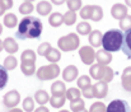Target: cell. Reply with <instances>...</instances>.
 I'll list each match as a JSON object with an SVG mask.
<instances>
[{
    "instance_id": "obj_17",
    "label": "cell",
    "mask_w": 131,
    "mask_h": 112,
    "mask_svg": "<svg viewBox=\"0 0 131 112\" xmlns=\"http://www.w3.org/2000/svg\"><path fill=\"white\" fill-rule=\"evenodd\" d=\"M124 54L131 59V29L124 32V45H122Z\"/></svg>"
},
{
    "instance_id": "obj_39",
    "label": "cell",
    "mask_w": 131,
    "mask_h": 112,
    "mask_svg": "<svg viewBox=\"0 0 131 112\" xmlns=\"http://www.w3.org/2000/svg\"><path fill=\"white\" fill-rule=\"evenodd\" d=\"M51 48H52V46H51V43H50V42H42V43L38 46L37 52H38V55H40V56H46V54H47Z\"/></svg>"
},
{
    "instance_id": "obj_10",
    "label": "cell",
    "mask_w": 131,
    "mask_h": 112,
    "mask_svg": "<svg viewBox=\"0 0 131 112\" xmlns=\"http://www.w3.org/2000/svg\"><path fill=\"white\" fill-rule=\"evenodd\" d=\"M93 93H94V98H98V99L106 98L107 93H108V83L102 82V80L94 83L93 84Z\"/></svg>"
},
{
    "instance_id": "obj_15",
    "label": "cell",
    "mask_w": 131,
    "mask_h": 112,
    "mask_svg": "<svg viewBox=\"0 0 131 112\" xmlns=\"http://www.w3.org/2000/svg\"><path fill=\"white\" fill-rule=\"evenodd\" d=\"M121 84L126 92H131V66L124 69L121 74Z\"/></svg>"
},
{
    "instance_id": "obj_40",
    "label": "cell",
    "mask_w": 131,
    "mask_h": 112,
    "mask_svg": "<svg viewBox=\"0 0 131 112\" xmlns=\"http://www.w3.org/2000/svg\"><path fill=\"white\" fill-rule=\"evenodd\" d=\"M13 8V0H0V13L5 15V12Z\"/></svg>"
},
{
    "instance_id": "obj_18",
    "label": "cell",
    "mask_w": 131,
    "mask_h": 112,
    "mask_svg": "<svg viewBox=\"0 0 131 112\" xmlns=\"http://www.w3.org/2000/svg\"><path fill=\"white\" fill-rule=\"evenodd\" d=\"M17 65H18V60H17V57L13 56V55H9V56H6V57L4 59V61H3V64H1V68L5 69L6 72H9V70L15 69Z\"/></svg>"
},
{
    "instance_id": "obj_41",
    "label": "cell",
    "mask_w": 131,
    "mask_h": 112,
    "mask_svg": "<svg viewBox=\"0 0 131 112\" xmlns=\"http://www.w3.org/2000/svg\"><path fill=\"white\" fill-rule=\"evenodd\" d=\"M82 94H83V97H84V98H88V99L94 98V93H93V84H92L90 87L85 88V89H83V90H82Z\"/></svg>"
},
{
    "instance_id": "obj_24",
    "label": "cell",
    "mask_w": 131,
    "mask_h": 112,
    "mask_svg": "<svg viewBox=\"0 0 131 112\" xmlns=\"http://www.w3.org/2000/svg\"><path fill=\"white\" fill-rule=\"evenodd\" d=\"M45 57H46L47 61H50L51 64H57V61H60V59H61V52H60V50L52 47V48L46 54Z\"/></svg>"
},
{
    "instance_id": "obj_11",
    "label": "cell",
    "mask_w": 131,
    "mask_h": 112,
    "mask_svg": "<svg viewBox=\"0 0 131 112\" xmlns=\"http://www.w3.org/2000/svg\"><path fill=\"white\" fill-rule=\"evenodd\" d=\"M1 48L4 51H6L8 54H15L18 51V48H19V45H18V42L13 37H8V38H4L3 39Z\"/></svg>"
},
{
    "instance_id": "obj_5",
    "label": "cell",
    "mask_w": 131,
    "mask_h": 112,
    "mask_svg": "<svg viewBox=\"0 0 131 112\" xmlns=\"http://www.w3.org/2000/svg\"><path fill=\"white\" fill-rule=\"evenodd\" d=\"M60 74V66L57 64H48V65H43L41 68H38V70L36 72V75L40 80H52L56 79Z\"/></svg>"
},
{
    "instance_id": "obj_16",
    "label": "cell",
    "mask_w": 131,
    "mask_h": 112,
    "mask_svg": "<svg viewBox=\"0 0 131 112\" xmlns=\"http://www.w3.org/2000/svg\"><path fill=\"white\" fill-rule=\"evenodd\" d=\"M66 87L65 83L61 80H56L51 84V93L52 96H60V94H66Z\"/></svg>"
},
{
    "instance_id": "obj_47",
    "label": "cell",
    "mask_w": 131,
    "mask_h": 112,
    "mask_svg": "<svg viewBox=\"0 0 131 112\" xmlns=\"http://www.w3.org/2000/svg\"><path fill=\"white\" fill-rule=\"evenodd\" d=\"M59 112H69V110H61V111H59Z\"/></svg>"
},
{
    "instance_id": "obj_4",
    "label": "cell",
    "mask_w": 131,
    "mask_h": 112,
    "mask_svg": "<svg viewBox=\"0 0 131 112\" xmlns=\"http://www.w3.org/2000/svg\"><path fill=\"white\" fill-rule=\"evenodd\" d=\"M79 43H80V39H79V36L77 33H69L66 36L60 37L57 41L59 50H61L64 52L75 51L79 47Z\"/></svg>"
},
{
    "instance_id": "obj_23",
    "label": "cell",
    "mask_w": 131,
    "mask_h": 112,
    "mask_svg": "<svg viewBox=\"0 0 131 112\" xmlns=\"http://www.w3.org/2000/svg\"><path fill=\"white\" fill-rule=\"evenodd\" d=\"M66 94H60V96H51L50 98V105L53 107V108H60L65 105V101H66Z\"/></svg>"
},
{
    "instance_id": "obj_35",
    "label": "cell",
    "mask_w": 131,
    "mask_h": 112,
    "mask_svg": "<svg viewBox=\"0 0 131 112\" xmlns=\"http://www.w3.org/2000/svg\"><path fill=\"white\" fill-rule=\"evenodd\" d=\"M120 24V29L122 32H126V31H130L131 29V15H126L124 19H121L118 22Z\"/></svg>"
},
{
    "instance_id": "obj_27",
    "label": "cell",
    "mask_w": 131,
    "mask_h": 112,
    "mask_svg": "<svg viewBox=\"0 0 131 112\" xmlns=\"http://www.w3.org/2000/svg\"><path fill=\"white\" fill-rule=\"evenodd\" d=\"M103 18V9L99 5H92V17L90 19L94 22H99Z\"/></svg>"
},
{
    "instance_id": "obj_37",
    "label": "cell",
    "mask_w": 131,
    "mask_h": 112,
    "mask_svg": "<svg viewBox=\"0 0 131 112\" xmlns=\"http://www.w3.org/2000/svg\"><path fill=\"white\" fill-rule=\"evenodd\" d=\"M80 18L83 21H87V19H90L92 17V5H85L80 9V13H79Z\"/></svg>"
},
{
    "instance_id": "obj_1",
    "label": "cell",
    "mask_w": 131,
    "mask_h": 112,
    "mask_svg": "<svg viewBox=\"0 0 131 112\" xmlns=\"http://www.w3.org/2000/svg\"><path fill=\"white\" fill-rule=\"evenodd\" d=\"M43 26L42 22L36 18V17H24L19 24H18V31L15 32V37L19 39H33L38 38L42 33Z\"/></svg>"
},
{
    "instance_id": "obj_46",
    "label": "cell",
    "mask_w": 131,
    "mask_h": 112,
    "mask_svg": "<svg viewBox=\"0 0 131 112\" xmlns=\"http://www.w3.org/2000/svg\"><path fill=\"white\" fill-rule=\"evenodd\" d=\"M125 4H126L127 6H130L131 8V0H125Z\"/></svg>"
},
{
    "instance_id": "obj_3",
    "label": "cell",
    "mask_w": 131,
    "mask_h": 112,
    "mask_svg": "<svg viewBox=\"0 0 131 112\" xmlns=\"http://www.w3.org/2000/svg\"><path fill=\"white\" fill-rule=\"evenodd\" d=\"M89 75H90V78L95 79L97 82L102 80V82L110 83V82H112V79L115 76V72L108 65L93 64L89 69Z\"/></svg>"
},
{
    "instance_id": "obj_20",
    "label": "cell",
    "mask_w": 131,
    "mask_h": 112,
    "mask_svg": "<svg viewBox=\"0 0 131 112\" xmlns=\"http://www.w3.org/2000/svg\"><path fill=\"white\" fill-rule=\"evenodd\" d=\"M20 70L26 76H31V75L36 74V64L35 63H29V61H24L20 63Z\"/></svg>"
},
{
    "instance_id": "obj_22",
    "label": "cell",
    "mask_w": 131,
    "mask_h": 112,
    "mask_svg": "<svg viewBox=\"0 0 131 112\" xmlns=\"http://www.w3.org/2000/svg\"><path fill=\"white\" fill-rule=\"evenodd\" d=\"M3 24L8 28H14L17 24H18V19H17V15L14 13H8L4 15L3 18Z\"/></svg>"
},
{
    "instance_id": "obj_19",
    "label": "cell",
    "mask_w": 131,
    "mask_h": 112,
    "mask_svg": "<svg viewBox=\"0 0 131 112\" xmlns=\"http://www.w3.org/2000/svg\"><path fill=\"white\" fill-rule=\"evenodd\" d=\"M36 10H37V13H38L40 15H48V14L51 13V10H52V5H51V3H48L47 0H42V1H40V3L37 4Z\"/></svg>"
},
{
    "instance_id": "obj_34",
    "label": "cell",
    "mask_w": 131,
    "mask_h": 112,
    "mask_svg": "<svg viewBox=\"0 0 131 112\" xmlns=\"http://www.w3.org/2000/svg\"><path fill=\"white\" fill-rule=\"evenodd\" d=\"M33 9H35V6H33V4L29 3V1H24V3H22V4L19 5V13H22V14H24V15L32 13Z\"/></svg>"
},
{
    "instance_id": "obj_42",
    "label": "cell",
    "mask_w": 131,
    "mask_h": 112,
    "mask_svg": "<svg viewBox=\"0 0 131 112\" xmlns=\"http://www.w3.org/2000/svg\"><path fill=\"white\" fill-rule=\"evenodd\" d=\"M0 75H1V84H0V87H1V88H4V87L6 85V83H8V73H6V70L1 68V70H0Z\"/></svg>"
},
{
    "instance_id": "obj_33",
    "label": "cell",
    "mask_w": 131,
    "mask_h": 112,
    "mask_svg": "<svg viewBox=\"0 0 131 112\" xmlns=\"http://www.w3.org/2000/svg\"><path fill=\"white\" fill-rule=\"evenodd\" d=\"M23 110L26 112H35V99L32 97H27L23 99Z\"/></svg>"
},
{
    "instance_id": "obj_32",
    "label": "cell",
    "mask_w": 131,
    "mask_h": 112,
    "mask_svg": "<svg viewBox=\"0 0 131 112\" xmlns=\"http://www.w3.org/2000/svg\"><path fill=\"white\" fill-rule=\"evenodd\" d=\"M75 22H77V13L75 12L69 10L64 14V23L66 26H73Z\"/></svg>"
},
{
    "instance_id": "obj_38",
    "label": "cell",
    "mask_w": 131,
    "mask_h": 112,
    "mask_svg": "<svg viewBox=\"0 0 131 112\" xmlns=\"http://www.w3.org/2000/svg\"><path fill=\"white\" fill-rule=\"evenodd\" d=\"M66 4H68L69 10H71V12H77V10L83 8L82 6V0H68Z\"/></svg>"
},
{
    "instance_id": "obj_28",
    "label": "cell",
    "mask_w": 131,
    "mask_h": 112,
    "mask_svg": "<svg viewBox=\"0 0 131 112\" xmlns=\"http://www.w3.org/2000/svg\"><path fill=\"white\" fill-rule=\"evenodd\" d=\"M20 61H29V63H36V52L33 50H24L20 55Z\"/></svg>"
},
{
    "instance_id": "obj_13",
    "label": "cell",
    "mask_w": 131,
    "mask_h": 112,
    "mask_svg": "<svg viewBox=\"0 0 131 112\" xmlns=\"http://www.w3.org/2000/svg\"><path fill=\"white\" fill-rule=\"evenodd\" d=\"M62 74V78L65 82H74L77 78H78V74H79V70L75 65H69L64 69V72L61 73Z\"/></svg>"
},
{
    "instance_id": "obj_6",
    "label": "cell",
    "mask_w": 131,
    "mask_h": 112,
    "mask_svg": "<svg viewBox=\"0 0 131 112\" xmlns=\"http://www.w3.org/2000/svg\"><path fill=\"white\" fill-rule=\"evenodd\" d=\"M19 102H20V93L15 89L5 93L3 97V105L8 108H15Z\"/></svg>"
},
{
    "instance_id": "obj_2",
    "label": "cell",
    "mask_w": 131,
    "mask_h": 112,
    "mask_svg": "<svg viewBox=\"0 0 131 112\" xmlns=\"http://www.w3.org/2000/svg\"><path fill=\"white\" fill-rule=\"evenodd\" d=\"M124 45V32L121 29H110L103 35L102 46L108 52H116L122 48Z\"/></svg>"
},
{
    "instance_id": "obj_48",
    "label": "cell",
    "mask_w": 131,
    "mask_h": 112,
    "mask_svg": "<svg viewBox=\"0 0 131 112\" xmlns=\"http://www.w3.org/2000/svg\"><path fill=\"white\" fill-rule=\"evenodd\" d=\"M79 112H89V111H88V110H85V108H84V110H82V111H79Z\"/></svg>"
},
{
    "instance_id": "obj_12",
    "label": "cell",
    "mask_w": 131,
    "mask_h": 112,
    "mask_svg": "<svg viewBox=\"0 0 131 112\" xmlns=\"http://www.w3.org/2000/svg\"><path fill=\"white\" fill-rule=\"evenodd\" d=\"M95 61L97 64H101V65H110V63L112 61V54L106 51L104 48L98 50L95 54Z\"/></svg>"
},
{
    "instance_id": "obj_30",
    "label": "cell",
    "mask_w": 131,
    "mask_h": 112,
    "mask_svg": "<svg viewBox=\"0 0 131 112\" xmlns=\"http://www.w3.org/2000/svg\"><path fill=\"white\" fill-rule=\"evenodd\" d=\"M77 84H78V87H79L80 90H83V89H85L88 87H90V85H92L90 76H89V75H82V76H79L78 80H77Z\"/></svg>"
},
{
    "instance_id": "obj_21",
    "label": "cell",
    "mask_w": 131,
    "mask_h": 112,
    "mask_svg": "<svg viewBox=\"0 0 131 112\" xmlns=\"http://www.w3.org/2000/svg\"><path fill=\"white\" fill-rule=\"evenodd\" d=\"M50 96H48V93L43 90V89H40V90H37L36 93H35V101L38 103V105H41V106H45L47 102H50Z\"/></svg>"
},
{
    "instance_id": "obj_43",
    "label": "cell",
    "mask_w": 131,
    "mask_h": 112,
    "mask_svg": "<svg viewBox=\"0 0 131 112\" xmlns=\"http://www.w3.org/2000/svg\"><path fill=\"white\" fill-rule=\"evenodd\" d=\"M35 112H50V111H48V108H47V107H45V106H40L38 108H36V110H35Z\"/></svg>"
},
{
    "instance_id": "obj_29",
    "label": "cell",
    "mask_w": 131,
    "mask_h": 112,
    "mask_svg": "<svg viewBox=\"0 0 131 112\" xmlns=\"http://www.w3.org/2000/svg\"><path fill=\"white\" fill-rule=\"evenodd\" d=\"M80 96H83V94H82V90H80L79 88H69V89L66 90V98H68L70 102L79 99Z\"/></svg>"
},
{
    "instance_id": "obj_25",
    "label": "cell",
    "mask_w": 131,
    "mask_h": 112,
    "mask_svg": "<svg viewBox=\"0 0 131 112\" xmlns=\"http://www.w3.org/2000/svg\"><path fill=\"white\" fill-rule=\"evenodd\" d=\"M48 23L51 27H60L64 23V14L61 13H52L48 18Z\"/></svg>"
},
{
    "instance_id": "obj_31",
    "label": "cell",
    "mask_w": 131,
    "mask_h": 112,
    "mask_svg": "<svg viewBox=\"0 0 131 112\" xmlns=\"http://www.w3.org/2000/svg\"><path fill=\"white\" fill-rule=\"evenodd\" d=\"M84 108H85V102L82 98L70 102V111L71 112H79V111H82V110H84Z\"/></svg>"
},
{
    "instance_id": "obj_9",
    "label": "cell",
    "mask_w": 131,
    "mask_h": 112,
    "mask_svg": "<svg viewBox=\"0 0 131 112\" xmlns=\"http://www.w3.org/2000/svg\"><path fill=\"white\" fill-rule=\"evenodd\" d=\"M111 15L115 19H117V21L124 19L126 15H129L127 14V5L126 4H121V3L113 4L112 8H111Z\"/></svg>"
},
{
    "instance_id": "obj_44",
    "label": "cell",
    "mask_w": 131,
    "mask_h": 112,
    "mask_svg": "<svg viewBox=\"0 0 131 112\" xmlns=\"http://www.w3.org/2000/svg\"><path fill=\"white\" fill-rule=\"evenodd\" d=\"M55 5H61V4H64L65 1H68V0H51Z\"/></svg>"
},
{
    "instance_id": "obj_36",
    "label": "cell",
    "mask_w": 131,
    "mask_h": 112,
    "mask_svg": "<svg viewBox=\"0 0 131 112\" xmlns=\"http://www.w3.org/2000/svg\"><path fill=\"white\" fill-rule=\"evenodd\" d=\"M89 112H107V106L102 102H94L90 108H89Z\"/></svg>"
},
{
    "instance_id": "obj_7",
    "label": "cell",
    "mask_w": 131,
    "mask_h": 112,
    "mask_svg": "<svg viewBox=\"0 0 131 112\" xmlns=\"http://www.w3.org/2000/svg\"><path fill=\"white\" fill-rule=\"evenodd\" d=\"M95 54L97 51H94V48L92 46H83L79 48V56L82 59V61L85 65H93L95 61Z\"/></svg>"
},
{
    "instance_id": "obj_14",
    "label": "cell",
    "mask_w": 131,
    "mask_h": 112,
    "mask_svg": "<svg viewBox=\"0 0 131 112\" xmlns=\"http://www.w3.org/2000/svg\"><path fill=\"white\" fill-rule=\"evenodd\" d=\"M102 41H103V33L99 29L92 31V33L88 37V42L92 47H99L102 45Z\"/></svg>"
},
{
    "instance_id": "obj_45",
    "label": "cell",
    "mask_w": 131,
    "mask_h": 112,
    "mask_svg": "<svg viewBox=\"0 0 131 112\" xmlns=\"http://www.w3.org/2000/svg\"><path fill=\"white\" fill-rule=\"evenodd\" d=\"M8 112H23V110H20V108H17V107H15V108H10Z\"/></svg>"
},
{
    "instance_id": "obj_26",
    "label": "cell",
    "mask_w": 131,
    "mask_h": 112,
    "mask_svg": "<svg viewBox=\"0 0 131 112\" xmlns=\"http://www.w3.org/2000/svg\"><path fill=\"white\" fill-rule=\"evenodd\" d=\"M77 32L82 36H87V35H90L92 33V27L88 22H79L78 26H77Z\"/></svg>"
},
{
    "instance_id": "obj_8",
    "label": "cell",
    "mask_w": 131,
    "mask_h": 112,
    "mask_svg": "<svg viewBox=\"0 0 131 112\" xmlns=\"http://www.w3.org/2000/svg\"><path fill=\"white\" fill-rule=\"evenodd\" d=\"M107 112H131L129 103L124 99H113L108 106Z\"/></svg>"
},
{
    "instance_id": "obj_49",
    "label": "cell",
    "mask_w": 131,
    "mask_h": 112,
    "mask_svg": "<svg viewBox=\"0 0 131 112\" xmlns=\"http://www.w3.org/2000/svg\"><path fill=\"white\" fill-rule=\"evenodd\" d=\"M24 1H29V3H32V1H35V0H24Z\"/></svg>"
}]
</instances>
